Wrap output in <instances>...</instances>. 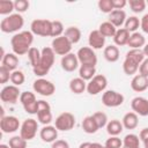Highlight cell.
<instances>
[{
    "mask_svg": "<svg viewBox=\"0 0 148 148\" xmlns=\"http://www.w3.org/2000/svg\"><path fill=\"white\" fill-rule=\"evenodd\" d=\"M145 58H146V56H145L142 49H131V50L126 53V56H125V59H128V60H131V61L138 64L139 66H140L141 62L145 60Z\"/></svg>",
    "mask_w": 148,
    "mask_h": 148,
    "instance_id": "f546056e",
    "label": "cell"
},
{
    "mask_svg": "<svg viewBox=\"0 0 148 148\" xmlns=\"http://www.w3.org/2000/svg\"><path fill=\"white\" fill-rule=\"evenodd\" d=\"M121 123H123L124 128H126V130H134L139 125V116L135 112H133V111L127 112V113L124 114V117L121 119Z\"/></svg>",
    "mask_w": 148,
    "mask_h": 148,
    "instance_id": "603a6c76",
    "label": "cell"
},
{
    "mask_svg": "<svg viewBox=\"0 0 148 148\" xmlns=\"http://www.w3.org/2000/svg\"><path fill=\"white\" fill-rule=\"evenodd\" d=\"M123 147L125 148H140V138L136 134H126L123 139Z\"/></svg>",
    "mask_w": 148,
    "mask_h": 148,
    "instance_id": "d6a6232c",
    "label": "cell"
},
{
    "mask_svg": "<svg viewBox=\"0 0 148 148\" xmlns=\"http://www.w3.org/2000/svg\"><path fill=\"white\" fill-rule=\"evenodd\" d=\"M106 132L110 136H118L123 130H124V126H123V123L118 119H112V120H109V123L106 124Z\"/></svg>",
    "mask_w": 148,
    "mask_h": 148,
    "instance_id": "83f0119b",
    "label": "cell"
},
{
    "mask_svg": "<svg viewBox=\"0 0 148 148\" xmlns=\"http://www.w3.org/2000/svg\"><path fill=\"white\" fill-rule=\"evenodd\" d=\"M21 91L18 89V87L14 86V84H9V86H5L1 91H0V99L5 103H9V104H14L17 102V99L21 96Z\"/></svg>",
    "mask_w": 148,
    "mask_h": 148,
    "instance_id": "4fadbf2b",
    "label": "cell"
},
{
    "mask_svg": "<svg viewBox=\"0 0 148 148\" xmlns=\"http://www.w3.org/2000/svg\"><path fill=\"white\" fill-rule=\"evenodd\" d=\"M76 56H77L80 65H87V66L96 67V65H97V56H96L95 51L90 46H83V47L79 49V51L76 52Z\"/></svg>",
    "mask_w": 148,
    "mask_h": 148,
    "instance_id": "ba28073f",
    "label": "cell"
},
{
    "mask_svg": "<svg viewBox=\"0 0 148 148\" xmlns=\"http://www.w3.org/2000/svg\"><path fill=\"white\" fill-rule=\"evenodd\" d=\"M72 43L62 35L60 37H57V38H53L52 43H51V47L53 50V52L58 56H66L68 53H71V50H72Z\"/></svg>",
    "mask_w": 148,
    "mask_h": 148,
    "instance_id": "7c38bea8",
    "label": "cell"
},
{
    "mask_svg": "<svg viewBox=\"0 0 148 148\" xmlns=\"http://www.w3.org/2000/svg\"><path fill=\"white\" fill-rule=\"evenodd\" d=\"M54 126L58 131L61 132H67L71 131L75 126V117L71 112H62L60 113L56 120H54Z\"/></svg>",
    "mask_w": 148,
    "mask_h": 148,
    "instance_id": "52a82bcc",
    "label": "cell"
},
{
    "mask_svg": "<svg viewBox=\"0 0 148 148\" xmlns=\"http://www.w3.org/2000/svg\"><path fill=\"white\" fill-rule=\"evenodd\" d=\"M108 86V79L103 74H96L88 83H87V91L89 95H98L99 92L104 91Z\"/></svg>",
    "mask_w": 148,
    "mask_h": 148,
    "instance_id": "5b68a950",
    "label": "cell"
},
{
    "mask_svg": "<svg viewBox=\"0 0 148 148\" xmlns=\"http://www.w3.org/2000/svg\"><path fill=\"white\" fill-rule=\"evenodd\" d=\"M65 32V29H64V24L60 22V21H52V28H51V37L53 38H57V37H60L62 36Z\"/></svg>",
    "mask_w": 148,
    "mask_h": 148,
    "instance_id": "b9f144b4",
    "label": "cell"
},
{
    "mask_svg": "<svg viewBox=\"0 0 148 148\" xmlns=\"http://www.w3.org/2000/svg\"><path fill=\"white\" fill-rule=\"evenodd\" d=\"M37 130H38V123H37V120L34 119V118H28V119H25L21 124L20 135L23 139H25L27 141H29V140H32L36 136Z\"/></svg>",
    "mask_w": 148,
    "mask_h": 148,
    "instance_id": "8fae6325",
    "label": "cell"
},
{
    "mask_svg": "<svg viewBox=\"0 0 148 148\" xmlns=\"http://www.w3.org/2000/svg\"><path fill=\"white\" fill-rule=\"evenodd\" d=\"M64 36L72 43V44H76L80 42L81 39V30L77 27H68L65 29Z\"/></svg>",
    "mask_w": 148,
    "mask_h": 148,
    "instance_id": "4dcf8cb0",
    "label": "cell"
},
{
    "mask_svg": "<svg viewBox=\"0 0 148 148\" xmlns=\"http://www.w3.org/2000/svg\"><path fill=\"white\" fill-rule=\"evenodd\" d=\"M34 42V34L31 31L24 30L15 34L10 39V45L13 53L16 56H23L29 52V50L32 47L31 44Z\"/></svg>",
    "mask_w": 148,
    "mask_h": 148,
    "instance_id": "6da1fadb",
    "label": "cell"
},
{
    "mask_svg": "<svg viewBox=\"0 0 148 148\" xmlns=\"http://www.w3.org/2000/svg\"><path fill=\"white\" fill-rule=\"evenodd\" d=\"M39 136L42 139V141L47 142V143H52L57 140L58 138V130L56 128V126L52 125H45L40 128L39 131Z\"/></svg>",
    "mask_w": 148,
    "mask_h": 148,
    "instance_id": "d6986e66",
    "label": "cell"
},
{
    "mask_svg": "<svg viewBox=\"0 0 148 148\" xmlns=\"http://www.w3.org/2000/svg\"><path fill=\"white\" fill-rule=\"evenodd\" d=\"M37 119L40 124L50 125L52 121V112H51V106L46 101L39 99L38 101V106H37Z\"/></svg>",
    "mask_w": 148,
    "mask_h": 148,
    "instance_id": "5bb4252c",
    "label": "cell"
},
{
    "mask_svg": "<svg viewBox=\"0 0 148 148\" xmlns=\"http://www.w3.org/2000/svg\"><path fill=\"white\" fill-rule=\"evenodd\" d=\"M124 95L116 90H105L102 95V103L106 108H117L124 103Z\"/></svg>",
    "mask_w": 148,
    "mask_h": 148,
    "instance_id": "30bf717a",
    "label": "cell"
},
{
    "mask_svg": "<svg viewBox=\"0 0 148 148\" xmlns=\"http://www.w3.org/2000/svg\"><path fill=\"white\" fill-rule=\"evenodd\" d=\"M142 51H143V53H145V56H146V58H148V43L142 47Z\"/></svg>",
    "mask_w": 148,
    "mask_h": 148,
    "instance_id": "9f6ffc18",
    "label": "cell"
},
{
    "mask_svg": "<svg viewBox=\"0 0 148 148\" xmlns=\"http://www.w3.org/2000/svg\"><path fill=\"white\" fill-rule=\"evenodd\" d=\"M130 36H131V32L127 31L125 28L117 29V32H116V35H114V37H113L114 45H116V46H124V45H127L128 39H130Z\"/></svg>",
    "mask_w": 148,
    "mask_h": 148,
    "instance_id": "cb8c5ba5",
    "label": "cell"
},
{
    "mask_svg": "<svg viewBox=\"0 0 148 148\" xmlns=\"http://www.w3.org/2000/svg\"><path fill=\"white\" fill-rule=\"evenodd\" d=\"M69 89L73 94H76V95H80L82 94L84 90H87V82L81 79L80 76L79 77H74L69 81Z\"/></svg>",
    "mask_w": 148,
    "mask_h": 148,
    "instance_id": "4316f807",
    "label": "cell"
},
{
    "mask_svg": "<svg viewBox=\"0 0 148 148\" xmlns=\"http://www.w3.org/2000/svg\"><path fill=\"white\" fill-rule=\"evenodd\" d=\"M90 147H91V142H82L79 146V148H90Z\"/></svg>",
    "mask_w": 148,
    "mask_h": 148,
    "instance_id": "11a10c76",
    "label": "cell"
},
{
    "mask_svg": "<svg viewBox=\"0 0 148 148\" xmlns=\"http://www.w3.org/2000/svg\"><path fill=\"white\" fill-rule=\"evenodd\" d=\"M124 25H125V29L127 31H130L131 34L136 32V30L140 28V18L136 17V16H134V15L133 16H130V17L126 18Z\"/></svg>",
    "mask_w": 148,
    "mask_h": 148,
    "instance_id": "e575fe53",
    "label": "cell"
},
{
    "mask_svg": "<svg viewBox=\"0 0 148 148\" xmlns=\"http://www.w3.org/2000/svg\"><path fill=\"white\" fill-rule=\"evenodd\" d=\"M8 145L10 148H27V140L21 135H14L9 139Z\"/></svg>",
    "mask_w": 148,
    "mask_h": 148,
    "instance_id": "60d3db41",
    "label": "cell"
},
{
    "mask_svg": "<svg viewBox=\"0 0 148 148\" xmlns=\"http://www.w3.org/2000/svg\"><path fill=\"white\" fill-rule=\"evenodd\" d=\"M146 3H147V5H148V0H147V1H146Z\"/></svg>",
    "mask_w": 148,
    "mask_h": 148,
    "instance_id": "91938a15",
    "label": "cell"
},
{
    "mask_svg": "<svg viewBox=\"0 0 148 148\" xmlns=\"http://www.w3.org/2000/svg\"><path fill=\"white\" fill-rule=\"evenodd\" d=\"M104 147L105 148H121L123 147V140L118 136H110L109 139H106Z\"/></svg>",
    "mask_w": 148,
    "mask_h": 148,
    "instance_id": "ee69618b",
    "label": "cell"
},
{
    "mask_svg": "<svg viewBox=\"0 0 148 148\" xmlns=\"http://www.w3.org/2000/svg\"><path fill=\"white\" fill-rule=\"evenodd\" d=\"M131 108L133 112H135L138 116L146 117L148 116V99L142 96H136L131 102Z\"/></svg>",
    "mask_w": 148,
    "mask_h": 148,
    "instance_id": "2e32d148",
    "label": "cell"
},
{
    "mask_svg": "<svg viewBox=\"0 0 148 148\" xmlns=\"http://www.w3.org/2000/svg\"><path fill=\"white\" fill-rule=\"evenodd\" d=\"M29 1L27 0H16L14 1V7H15V10L18 13V14H22L24 12H27L29 9Z\"/></svg>",
    "mask_w": 148,
    "mask_h": 148,
    "instance_id": "bcb514c9",
    "label": "cell"
},
{
    "mask_svg": "<svg viewBox=\"0 0 148 148\" xmlns=\"http://www.w3.org/2000/svg\"><path fill=\"white\" fill-rule=\"evenodd\" d=\"M126 5H127L126 0H112L113 9H123Z\"/></svg>",
    "mask_w": 148,
    "mask_h": 148,
    "instance_id": "816d5d0a",
    "label": "cell"
},
{
    "mask_svg": "<svg viewBox=\"0 0 148 148\" xmlns=\"http://www.w3.org/2000/svg\"><path fill=\"white\" fill-rule=\"evenodd\" d=\"M24 24V18L22 14L18 13H13L5 18L1 20L0 22V30L5 34H13V32H20Z\"/></svg>",
    "mask_w": 148,
    "mask_h": 148,
    "instance_id": "3957f363",
    "label": "cell"
},
{
    "mask_svg": "<svg viewBox=\"0 0 148 148\" xmlns=\"http://www.w3.org/2000/svg\"><path fill=\"white\" fill-rule=\"evenodd\" d=\"M127 45L131 47V49H141L146 45V38L140 32H133L131 34L130 36V39H128V43Z\"/></svg>",
    "mask_w": 148,
    "mask_h": 148,
    "instance_id": "d4e9b609",
    "label": "cell"
},
{
    "mask_svg": "<svg viewBox=\"0 0 148 148\" xmlns=\"http://www.w3.org/2000/svg\"><path fill=\"white\" fill-rule=\"evenodd\" d=\"M127 5L130 6L131 10L135 14H139V13H142L145 9H146V1L145 0H130L127 2Z\"/></svg>",
    "mask_w": 148,
    "mask_h": 148,
    "instance_id": "8d00e7d4",
    "label": "cell"
},
{
    "mask_svg": "<svg viewBox=\"0 0 148 148\" xmlns=\"http://www.w3.org/2000/svg\"><path fill=\"white\" fill-rule=\"evenodd\" d=\"M1 66L8 68L10 72L16 71L17 66H18V57L15 53H6L2 58H1Z\"/></svg>",
    "mask_w": 148,
    "mask_h": 148,
    "instance_id": "7402d4cb",
    "label": "cell"
},
{
    "mask_svg": "<svg viewBox=\"0 0 148 148\" xmlns=\"http://www.w3.org/2000/svg\"><path fill=\"white\" fill-rule=\"evenodd\" d=\"M15 10L14 2L10 0H0V15H10Z\"/></svg>",
    "mask_w": 148,
    "mask_h": 148,
    "instance_id": "f35d334b",
    "label": "cell"
},
{
    "mask_svg": "<svg viewBox=\"0 0 148 148\" xmlns=\"http://www.w3.org/2000/svg\"><path fill=\"white\" fill-rule=\"evenodd\" d=\"M121 148H125V147H121Z\"/></svg>",
    "mask_w": 148,
    "mask_h": 148,
    "instance_id": "94428289",
    "label": "cell"
},
{
    "mask_svg": "<svg viewBox=\"0 0 148 148\" xmlns=\"http://www.w3.org/2000/svg\"><path fill=\"white\" fill-rule=\"evenodd\" d=\"M139 74L148 77V58H145V60L141 62L139 67Z\"/></svg>",
    "mask_w": 148,
    "mask_h": 148,
    "instance_id": "681fc988",
    "label": "cell"
},
{
    "mask_svg": "<svg viewBox=\"0 0 148 148\" xmlns=\"http://www.w3.org/2000/svg\"><path fill=\"white\" fill-rule=\"evenodd\" d=\"M10 74H12V72L8 68H6L3 66H0V83L1 84L7 83L10 80Z\"/></svg>",
    "mask_w": 148,
    "mask_h": 148,
    "instance_id": "7dc6e473",
    "label": "cell"
},
{
    "mask_svg": "<svg viewBox=\"0 0 148 148\" xmlns=\"http://www.w3.org/2000/svg\"><path fill=\"white\" fill-rule=\"evenodd\" d=\"M103 56H104V58H105L106 61H109V62H116L119 59L120 52H119L118 46H116V45H108V46L104 47Z\"/></svg>",
    "mask_w": 148,
    "mask_h": 148,
    "instance_id": "484cf974",
    "label": "cell"
},
{
    "mask_svg": "<svg viewBox=\"0 0 148 148\" xmlns=\"http://www.w3.org/2000/svg\"><path fill=\"white\" fill-rule=\"evenodd\" d=\"M131 88L136 92L145 91L148 89V77L141 74H135L131 80Z\"/></svg>",
    "mask_w": 148,
    "mask_h": 148,
    "instance_id": "ffe728a7",
    "label": "cell"
},
{
    "mask_svg": "<svg viewBox=\"0 0 148 148\" xmlns=\"http://www.w3.org/2000/svg\"><path fill=\"white\" fill-rule=\"evenodd\" d=\"M81 126H82L83 132H86L87 134H94V133H96L99 130L92 116L84 117L83 120H82V123H81Z\"/></svg>",
    "mask_w": 148,
    "mask_h": 148,
    "instance_id": "f1b7e54d",
    "label": "cell"
},
{
    "mask_svg": "<svg viewBox=\"0 0 148 148\" xmlns=\"http://www.w3.org/2000/svg\"><path fill=\"white\" fill-rule=\"evenodd\" d=\"M90 148H105L104 145H101L98 142H91V147Z\"/></svg>",
    "mask_w": 148,
    "mask_h": 148,
    "instance_id": "db71d44e",
    "label": "cell"
},
{
    "mask_svg": "<svg viewBox=\"0 0 148 148\" xmlns=\"http://www.w3.org/2000/svg\"><path fill=\"white\" fill-rule=\"evenodd\" d=\"M54 59H56V53L53 52L51 46H46L42 49V57H40V61L39 64L34 67V74L36 76L43 77L45 76L50 69L52 68L53 64H54Z\"/></svg>",
    "mask_w": 148,
    "mask_h": 148,
    "instance_id": "7a4b0ae2",
    "label": "cell"
},
{
    "mask_svg": "<svg viewBox=\"0 0 148 148\" xmlns=\"http://www.w3.org/2000/svg\"><path fill=\"white\" fill-rule=\"evenodd\" d=\"M105 37L97 30H92L90 31L89 34V37H88V43H89V46L92 49V50H101L104 47L105 45Z\"/></svg>",
    "mask_w": 148,
    "mask_h": 148,
    "instance_id": "ac0fdd59",
    "label": "cell"
},
{
    "mask_svg": "<svg viewBox=\"0 0 148 148\" xmlns=\"http://www.w3.org/2000/svg\"><path fill=\"white\" fill-rule=\"evenodd\" d=\"M140 28L145 34H148V13L145 14L140 20Z\"/></svg>",
    "mask_w": 148,
    "mask_h": 148,
    "instance_id": "f907efd6",
    "label": "cell"
},
{
    "mask_svg": "<svg viewBox=\"0 0 148 148\" xmlns=\"http://www.w3.org/2000/svg\"><path fill=\"white\" fill-rule=\"evenodd\" d=\"M97 6H98V9L105 14H110L112 10H114L112 6V0H99Z\"/></svg>",
    "mask_w": 148,
    "mask_h": 148,
    "instance_id": "f6af8a7d",
    "label": "cell"
},
{
    "mask_svg": "<svg viewBox=\"0 0 148 148\" xmlns=\"http://www.w3.org/2000/svg\"><path fill=\"white\" fill-rule=\"evenodd\" d=\"M27 54H28V58H29V61H30L32 68L36 67V66L39 64V61H40L42 51H39L37 47H34V46H32V47L29 50V52H28Z\"/></svg>",
    "mask_w": 148,
    "mask_h": 148,
    "instance_id": "d590c367",
    "label": "cell"
},
{
    "mask_svg": "<svg viewBox=\"0 0 148 148\" xmlns=\"http://www.w3.org/2000/svg\"><path fill=\"white\" fill-rule=\"evenodd\" d=\"M98 31H99L105 38H106V37H114V35H116V32H117V28H116L112 23H110L109 21H105V22H103V23L99 24Z\"/></svg>",
    "mask_w": 148,
    "mask_h": 148,
    "instance_id": "836d02e7",
    "label": "cell"
},
{
    "mask_svg": "<svg viewBox=\"0 0 148 148\" xmlns=\"http://www.w3.org/2000/svg\"><path fill=\"white\" fill-rule=\"evenodd\" d=\"M0 148H10L9 145H5V143H1L0 145Z\"/></svg>",
    "mask_w": 148,
    "mask_h": 148,
    "instance_id": "6f0895ef",
    "label": "cell"
},
{
    "mask_svg": "<svg viewBox=\"0 0 148 148\" xmlns=\"http://www.w3.org/2000/svg\"><path fill=\"white\" fill-rule=\"evenodd\" d=\"M126 13L123 9H114L109 14V22L112 23L116 28L121 27L126 21Z\"/></svg>",
    "mask_w": 148,
    "mask_h": 148,
    "instance_id": "44dd1931",
    "label": "cell"
},
{
    "mask_svg": "<svg viewBox=\"0 0 148 148\" xmlns=\"http://www.w3.org/2000/svg\"><path fill=\"white\" fill-rule=\"evenodd\" d=\"M139 65L128 60V59H125L124 62H123V71L126 75H134L138 71H139Z\"/></svg>",
    "mask_w": 148,
    "mask_h": 148,
    "instance_id": "74e56055",
    "label": "cell"
},
{
    "mask_svg": "<svg viewBox=\"0 0 148 148\" xmlns=\"http://www.w3.org/2000/svg\"><path fill=\"white\" fill-rule=\"evenodd\" d=\"M139 138H140V140L143 142V141H146L147 139H148V127H145V128H142L141 131H140V133H139Z\"/></svg>",
    "mask_w": 148,
    "mask_h": 148,
    "instance_id": "f5cc1de1",
    "label": "cell"
},
{
    "mask_svg": "<svg viewBox=\"0 0 148 148\" xmlns=\"http://www.w3.org/2000/svg\"><path fill=\"white\" fill-rule=\"evenodd\" d=\"M60 65H61V68L65 71V72H74L75 69H77L80 62H79V59H77V56L76 53H68L66 56H64L61 58V61H60Z\"/></svg>",
    "mask_w": 148,
    "mask_h": 148,
    "instance_id": "e0dca14e",
    "label": "cell"
},
{
    "mask_svg": "<svg viewBox=\"0 0 148 148\" xmlns=\"http://www.w3.org/2000/svg\"><path fill=\"white\" fill-rule=\"evenodd\" d=\"M20 102L24 109V111L29 114H37V106L38 101L36 99V96L31 91H23L20 96Z\"/></svg>",
    "mask_w": 148,
    "mask_h": 148,
    "instance_id": "9c48e42d",
    "label": "cell"
},
{
    "mask_svg": "<svg viewBox=\"0 0 148 148\" xmlns=\"http://www.w3.org/2000/svg\"><path fill=\"white\" fill-rule=\"evenodd\" d=\"M32 88H34L35 92H37L44 97L52 96L56 92V86L50 80H46L44 77H39V79L35 80Z\"/></svg>",
    "mask_w": 148,
    "mask_h": 148,
    "instance_id": "8992f818",
    "label": "cell"
},
{
    "mask_svg": "<svg viewBox=\"0 0 148 148\" xmlns=\"http://www.w3.org/2000/svg\"><path fill=\"white\" fill-rule=\"evenodd\" d=\"M51 28L52 21L46 18H36L30 24V31L40 37H51Z\"/></svg>",
    "mask_w": 148,
    "mask_h": 148,
    "instance_id": "277c9868",
    "label": "cell"
},
{
    "mask_svg": "<svg viewBox=\"0 0 148 148\" xmlns=\"http://www.w3.org/2000/svg\"><path fill=\"white\" fill-rule=\"evenodd\" d=\"M0 128L2 133H14L21 128V124L17 117L15 116H5L0 120Z\"/></svg>",
    "mask_w": 148,
    "mask_h": 148,
    "instance_id": "9a60e30c",
    "label": "cell"
},
{
    "mask_svg": "<svg viewBox=\"0 0 148 148\" xmlns=\"http://www.w3.org/2000/svg\"><path fill=\"white\" fill-rule=\"evenodd\" d=\"M25 81V76H24V73L20 69H16L14 72H12L10 74V82L16 86V87H20L21 84H23Z\"/></svg>",
    "mask_w": 148,
    "mask_h": 148,
    "instance_id": "ab89813d",
    "label": "cell"
},
{
    "mask_svg": "<svg viewBox=\"0 0 148 148\" xmlns=\"http://www.w3.org/2000/svg\"><path fill=\"white\" fill-rule=\"evenodd\" d=\"M95 75H96V67L87 66V65H80L79 76L81 79H83L84 81H90Z\"/></svg>",
    "mask_w": 148,
    "mask_h": 148,
    "instance_id": "1f68e13d",
    "label": "cell"
},
{
    "mask_svg": "<svg viewBox=\"0 0 148 148\" xmlns=\"http://www.w3.org/2000/svg\"><path fill=\"white\" fill-rule=\"evenodd\" d=\"M143 146H145V148H148V139L146 141H143Z\"/></svg>",
    "mask_w": 148,
    "mask_h": 148,
    "instance_id": "680465c9",
    "label": "cell"
},
{
    "mask_svg": "<svg viewBox=\"0 0 148 148\" xmlns=\"http://www.w3.org/2000/svg\"><path fill=\"white\" fill-rule=\"evenodd\" d=\"M91 116L94 117V119H95V121H96L98 128H103V127H105L106 124L109 123V120H108V116H106L104 112H102V111L95 112V113L91 114Z\"/></svg>",
    "mask_w": 148,
    "mask_h": 148,
    "instance_id": "7bdbcfd3",
    "label": "cell"
},
{
    "mask_svg": "<svg viewBox=\"0 0 148 148\" xmlns=\"http://www.w3.org/2000/svg\"><path fill=\"white\" fill-rule=\"evenodd\" d=\"M51 148H69V143L66 140L59 139V140H56L54 142H52Z\"/></svg>",
    "mask_w": 148,
    "mask_h": 148,
    "instance_id": "c3c4849f",
    "label": "cell"
}]
</instances>
